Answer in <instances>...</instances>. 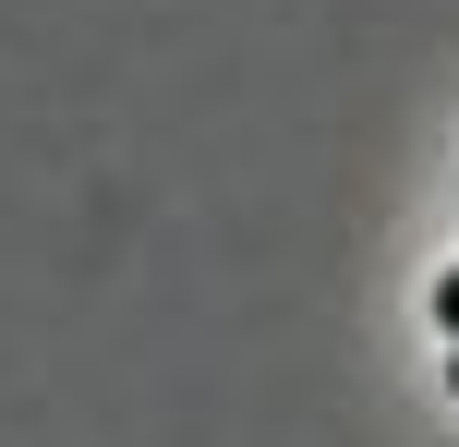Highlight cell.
Listing matches in <instances>:
<instances>
[{"label":"cell","mask_w":459,"mask_h":447,"mask_svg":"<svg viewBox=\"0 0 459 447\" xmlns=\"http://www.w3.org/2000/svg\"><path fill=\"white\" fill-rule=\"evenodd\" d=\"M436 314H447V339H459V266H447V279H436Z\"/></svg>","instance_id":"6da1fadb"},{"label":"cell","mask_w":459,"mask_h":447,"mask_svg":"<svg viewBox=\"0 0 459 447\" xmlns=\"http://www.w3.org/2000/svg\"><path fill=\"white\" fill-rule=\"evenodd\" d=\"M447 387H459V375H447Z\"/></svg>","instance_id":"7a4b0ae2"}]
</instances>
